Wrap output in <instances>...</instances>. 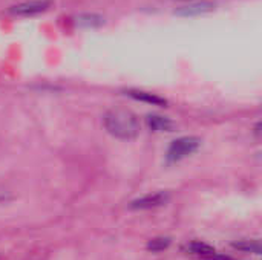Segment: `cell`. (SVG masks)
<instances>
[{
    "label": "cell",
    "mask_w": 262,
    "mask_h": 260,
    "mask_svg": "<svg viewBox=\"0 0 262 260\" xmlns=\"http://www.w3.org/2000/svg\"><path fill=\"white\" fill-rule=\"evenodd\" d=\"M106 130L120 139H134L140 133V123L137 116L127 110H111L104 115Z\"/></svg>",
    "instance_id": "cell-1"
},
{
    "label": "cell",
    "mask_w": 262,
    "mask_h": 260,
    "mask_svg": "<svg viewBox=\"0 0 262 260\" xmlns=\"http://www.w3.org/2000/svg\"><path fill=\"white\" fill-rule=\"evenodd\" d=\"M201 146V141L195 136H184L177 141H173L167 150V159L169 161H180L198 150Z\"/></svg>",
    "instance_id": "cell-2"
},
{
    "label": "cell",
    "mask_w": 262,
    "mask_h": 260,
    "mask_svg": "<svg viewBox=\"0 0 262 260\" xmlns=\"http://www.w3.org/2000/svg\"><path fill=\"white\" fill-rule=\"evenodd\" d=\"M169 199H170V195L167 192H158V193L147 195V196L132 201L129 207L132 210H150V208H157V207L167 204Z\"/></svg>",
    "instance_id": "cell-3"
},
{
    "label": "cell",
    "mask_w": 262,
    "mask_h": 260,
    "mask_svg": "<svg viewBox=\"0 0 262 260\" xmlns=\"http://www.w3.org/2000/svg\"><path fill=\"white\" fill-rule=\"evenodd\" d=\"M48 8H49V2L48 0H32V2L20 3V5L14 6L11 9V12L17 14V15H34V14L46 11Z\"/></svg>",
    "instance_id": "cell-4"
},
{
    "label": "cell",
    "mask_w": 262,
    "mask_h": 260,
    "mask_svg": "<svg viewBox=\"0 0 262 260\" xmlns=\"http://www.w3.org/2000/svg\"><path fill=\"white\" fill-rule=\"evenodd\" d=\"M127 95L132 97L137 101H143V103H149L152 106H166L167 101L155 93L150 92H144V90H127Z\"/></svg>",
    "instance_id": "cell-5"
},
{
    "label": "cell",
    "mask_w": 262,
    "mask_h": 260,
    "mask_svg": "<svg viewBox=\"0 0 262 260\" xmlns=\"http://www.w3.org/2000/svg\"><path fill=\"white\" fill-rule=\"evenodd\" d=\"M146 123H147L149 129H152L155 132H170L173 129V123L169 118L160 116V115H147Z\"/></svg>",
    "instance_id": "cell-6"
},
{
    "label": "cell",
    "mask_w": 262,
    "mask_h": 260,
    "mask_svg": "<svg viewBox=\"0 0 262 260\" xmlns=\"http://www.w3.org/2000/svg\"><path fill=\"white\" fill-rule=\"evenodd\" d=\"M184 251H186L187 254L198 256L200 259H203V257H206V256L215 253L213 247H210V245H207V244H204V242H190V244H187V245L184 247Z\"/></svg>",
    "instance_id": "cell-7"
},
{
    "label": "cell",
    "mask_w": 262,
    "mask_h": 260,
    "mask_svg": "<svg viewBox=\"0 0 262 260\" xmlns=\"http://www.w3.org/2000/svg\"><path fill=\"white\" fill-rule=\"evenodd\" d=\"M213 8L212 3L209 2H203V3H192L189 6H184V8H180L177 11V14L180 15H198V14H203V12H207Z\"/></svg>",
    "instance_id": "cell-8"
},
{
    "label": "cell",
    "mask_w": 262,
    "mask_h": 260,
    "mask_svg": "<svg viewBox=\"0 0 262 260\" xmlns=\"http://www.w3.org/2000/svg\"><path fill=\"white\" fill-rule=\"evenodd\" d=\"M233 248L246 251V253H255L259 254L261 253V244L258 241H243V242H236L233 244Z\"/></svg>",
    "instance_id": "cell-9"
},
{
    "label": "cell",
    "mask_w": 262,
    "mask_h": 260,
    "mask_svg": "<svg viewBox=\"0 0 262 260\" xmlns=\"http://www.w3.org/2000/svg\"><path fill=\"white\" fill-rule=\"evenodd\" d=\"M169 245H170L169 238H155L147 242V250L152 253H160V251H164Z\"/></svg>",
    "instance_id": "cell-10"
},
{
    "label": "cell",
    "mask_w": 262,
    "mask_h": 260,
    "mask_svg": "<svg viewBox=\"0 0 262 260\" xmlns=\"http://www.w3.org/2000/svg\"><path fill=\"white\" fill-rule=\"evenodd\" d=\"M77 23L80 25V26H98V25H101L103 23V18L101 17H98V15H81V17H78L77 18Z\"/></svg>",
    "instance_id": "cell-11"
},
{
    "label": "cell",
    "mask_w": 262,
    "mask_h": 260,
    "mask_svg": "<svg viewBox=\"0 0 262 260\" xmlns=\"http://www.w3.org/2000/svg\"><path fill=\"white\" fill-rule=\"evenodd\" d=\"M203 260H232V259H230V257H226V256H221V254L213 253V254H209V256L203 257Z\"/></svg>",
    "instance_id": "cell-12"
}]
</instances>
